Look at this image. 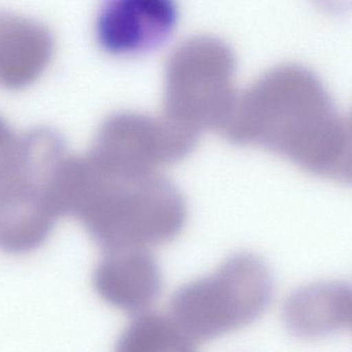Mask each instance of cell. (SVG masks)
<instances>
[{
  "mask_svg": "<svg viewBox=\"0 0 352 352\" xmlns=\"http://www.w3.org/2000/svg\"><path fill=\"white\" fill-rule=\"evenodd\" d=\"M102 265L100 286L113 304L129 311H142L160 296L162 276L149 250L127 249L111 251Z\"/></svg>",
  "mask_w": 352,
  "mask_h": 352,
  "instance_id": "cell-10",
  "label": "cell"
},
{
  "mask_svg": "<svg viewBox=\"0 0 352 352\" xmlns=\"http://www.w3.org/2000/svg\"><path fill=\"white\" fill-rule=\"evenodd\" d=\"M117 352H197L193 341L170 316L145 313L123 333Z\"/></svg>",
  "mask_w": 352,
  "mask_h": 352,
  "instance_id": "cell-11",
  "label": "cell"
},
{
  "mask_svg": "<svg viewBox=\"0 0 352 352\" xmlns=\"http://www.w3.org/2000/svg\"><path fill=\"white\" fill-rule=\"evenodd\" d=\"M274 292L271 270L253 253H236L213 273L173 296L170 318L195 341H208L256 320Z\"/></svg>",
  "mask_w": 352,
  "mask_h": 352,
  "instance_id": "cell-3",
  "label": "cell"
},
{
  "mask_svg": "<svg viewBox=\"0 0 352 352\" xmlns=\"http://www.w3.org/2000/svg\"><path fill=\"white\" fill-rule=\"evenodd\" d=\"M21 135L0 117V186L15 174L19 160Z\"/></svg>",
  "mask_w": 352,
  "mask_h": 352,
  "instance_id": "cell-12",
  "label": "cell"
},
{
  "mask_svg": "<svg viewBox=\"0 0 352 352\" xmlns=\"http://www.w3.org/2000/svg\"><path fill=\"white\" fill-rule=\"evenodd\" d=\"M54 52L50 30L41 22L0 11V86L20 89L34 83Z\"/></svg>",
  "mask_w": 352,
  "mask_h": 352,
  "instance_id": "cell-8",
  "label": "cell"
},
{
  "mask_svg": "<svg viewBox=\"0 0 352 352\" xmlns=\"http://www.w3.org/2000/svg\"><path fill=\"white\" fill-rule=\"evenodd\" d=\"M57 215L45 185L14 175L0 186V245H36L47 236Z\"/></svg>",
  "mask_w": 352,
  "mask_h": 352,
  "instance_id": "cell-9",
  "label": "cell"
},
{
  "mask_svg": "<svg viewBox=\"0 0 352 352\" xmlns=\"http://www.w3.org/2000/svg\"><path fill=\"white\" fill-rule=\"evenodd\" d=\"M232 141L258 145L327 178H351V127L316 74L278 65L243 94L222 129Z\"/></svg>",
  "mask_w": 352,
  "mask_h": 352,
  "instance_id": "cell-1",
  "label": "cell"
},
{
  "mask_svg": "<svg viewBox=\"0 0 352 352\" xmlns=\"http://www.w3.org/2000/svg\"><path fill=\"white\" fill-rule=\"evenodd\" d=\"M282 319L287 331L300 339H322L345 331L351 327V288L339 281L302 286L288 296Z\"/></svg>",
  "mask_w": 352,
  "mask_h": 352,
  "instance_id": "cell-7",
  "label": "cell"
},
{
  "mask_svg": "<svg viewBox=\"0 0 352 352\" xmlns=\"http://www.w3.org/2000/svg\"><path fill=\"white\" fill-rule=\"evenodd\" d=\"M186 215L182 193L160 173L129 179L100 173L96 190L79 214L112 251L166 244L180 234Z\"/></svg>",
  "mask_w": 352,
  "mask_h": 352,
  "instance_id": "cell-2",
  "label": "cell"
},
{
  "mask_svg": "<svg viewBox=\"0 0 352 352\" xmlns=\"http://www.w3.org/2000/svg\"><path fill=\"white\" fill-rule=\"evenodd\" d=\"M236 56L220 38L197 36L178 46L168 58L164 116L201 133L223 129L234 111Z\"/></svg>",
  "mask_w": 352,
  "mask_h": 352,
  "instance_id": "cell-4",
  "label": "cell"
},
{
  "mask_svg": "<svg viewBox=\"0 0 352 352\" xmlns=\"http://www.w3.org/2000/svg\"><path fill=\"white\" fill-rule=\"evenodd\" d=\"M178 19L174 0H112L98 14L96 36L112 54H140L164 44Z\"/></svg>",
  "mask_w": 352,
  "mask_h": 352,
  "instance_id": "cell-6",
  "label": "cell"
},
{
  "mask_svg": "<svg viewBox=\"0 0 352 352\" xmlns=\"http://www.w3.org/2000/svg\"><path fill=\"white\" fill-rule=\"evenodd\" d=\"M199 135L164 115L119 112L104 121L88 158L104 176L137 178L184 158Z\"/></svg>",
  "mask_w": 352,
  "mask_h": 352,
  "instance_id": "cell-5",
  "label": "cell"
}]
</instances>
